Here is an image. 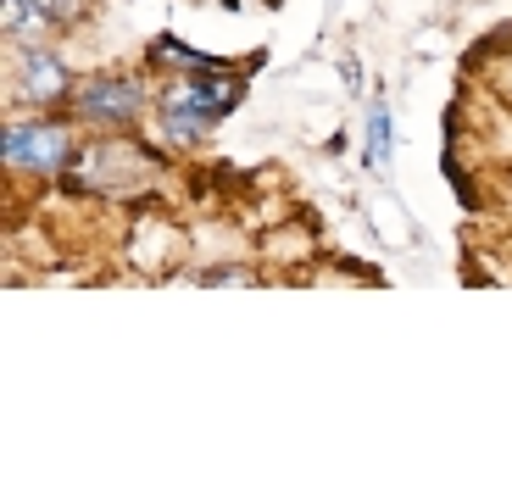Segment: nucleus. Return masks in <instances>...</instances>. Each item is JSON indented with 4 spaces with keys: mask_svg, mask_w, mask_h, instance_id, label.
<instances>
[{
    "mask_svg": "<svg viewBox=\"0 0 512 495\" xmlns=\"http://www.w3.org/2000/svg\"><path fill=\"white\" fill-rule=\"evenodd\" d=\"M229 112H234V84H229V78H218L212 67H195V78H184V84L167 89L162 134L173 145H195L206 128L218 123V117H229Z\"/></svg>",
    "mask_w": 512,
    "mask_h": 495,
    "instance_id": "nucleus-1",
    "label": "nucleus"
},
{
    "mask_svg": "<svg viewBox=\"0 0 512 495\" xmlns=\"http://www.w3.org/2000/svg\"><path fill=\"white\" fill-rule=\"evenodd\" d=\"M6 162L28 173H56L67 162V134L56 123H12L6 128Z\"/></svg>",
    "mask_w": 512,
    "mask_h": 495,
    "instance_id": "nucleus-3",
    "label": "nucleus"
},
{
    "mask_svg": "<svg viewBox=\"0 0 512 495\" xmlns=\"http://www.w3.org/2000/svg\"><path fill=\"white\" fill-rule=\"evenodd\" d=\"M78 0H6V34L23 39V45H39L56 23H73Z\"/></svg>",
    "mask_w": 512,
    "mask_h": 495,
    "instance_id": "nucleus-4",
    "label": "nucleus"
},
{
    "mask_svg": "<svg viewBox=\"0 0 512 495\" xmlns=\"http://www.w3.org/2000/svg\"><path fill=\"white\" fill-rule=\"evenodd\" d=\"M368 145H373V162L384 156V145H390V123H384V106H373V123H368Z\"/></svg>",
    "mask_w": 512,
    "mask_h": 495,
    "instance_id": "nucleus-6",
    "label": "nucleus"
},
{
    "mask_svg": "<svg viewBox=\"0 0 512 495\" xmlns=\"http://www.w3.org/2000/svg\"><path fill=\"white\" fill-rule=\"evenodd\" d=\"M23 95H28L34 106L62 101V95H67V67L56 62L51 51H28V56H23Z\"/></svg>",
    "mask_w": 512,
    "mask_h": 495,
    "instance_id": "nucleus-5",
    "label": "nucleus"
},
{
    "mask_svg": "<svg viewBox=\"0 0 512 495\" xmlns=\"http://www.w3.org/2000/svg\"><path fill=\"white\" fill-rule=\"evenodd\" d=\"M140 106H145V89L117 73H101L78 89V117H90V123H134Z\"/></svg>",
    "mask_w": 512,
    "mask_h": 495,
    "instance_id": "nucleus-2",
    "label": "nucleus"
}]
</instances>
